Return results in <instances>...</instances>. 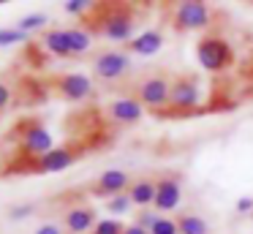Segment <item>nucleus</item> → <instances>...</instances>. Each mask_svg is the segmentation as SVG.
<instances>
[{"mask_svg": "<svg viewBox=\"0 0 253 234\" xmlns=\"http://www.w3.org/2000/svg\"><path fill=\"white\" fill-rule=\"evenodd\" d=\"M66 36H68V47H71V57L84 54V52L90 49V44H93L90 30H84V27H68Z\"/></svg>", "mask_w": 253, "mask_h": 234, "instance_id": "obj_18", "label": "nucleus"}, {"mask_svg": "<svg viewBox=\"0 0 253 234\" xmlns=\"http://www.w3.org/2000/svg\"><path fill=\"white\" fill-rule=\"evenodd\" d=\"M123 234H150L147 229H142V226H136V223H131V226H126V232Z\"/></svg>", "mask_w": 253, "mask_h": 234, "instance_id": "obj_30", "label": "nucleus"}, {"mask_svg": "<svg viewBox=\"0 0 253 234\" xmlns=\"http://www.w3.org/2000/svg\"><path fill=\"white\" fill-rule=\"evenodd\" d=\"M22 41H28V33H22L19 27H0V47H14Z\"/></svg>", "mask_w": 253, "mask_h": 234, "instance_id": "obj_19", "label": "nucleus"}, {"mask_svg": "<svg viewBox=\"0 0 253 234\" xmlns=\"http://www.w3.org/2000/svg\"><path fill=\"white\" fill-rule=\"evenodd\" d=\"M237 210H240V212H248V210H253V199H248V196H242V199L237 201Z\"/></svg>", "mask_w": 253, "mask_h": 234, "instance_id": "obj_29", "label": "nucleus"}, {"mask_svg": "<svg viewBox=\"0 0 253 234\" xmlns=\"http://www.w3.org/2000/svg\"><path fill=\"white\" fill-rule=\"evenodd\" d=\"M177 223V234H210L207 221L196 212H182V215L174 218Z\"/></svg>", "mask_w": 253, "mask_h": 234, "instance_id": "obj_17", "label": "nucleus"}, {"mask_svg": "<svg viewBox=\"0 0 253 234\" xmlns=\"http://www.w3.org/2000/svg\"><path fill=\"white\" fill-rule=\"evenodd\" d=\"M77 155H79V150H74V147H55V150H49L46 155L36 158L33 172H44V174L63 172V169H68L77 161Z\"/></svg>", "mask_w": 253, "mask_h": 234, "instance_id": "obj_12", "label": "nucleus"}, {"mask_svg": "<svg viewBox=\"0 0 253 234\" xmlns=\"http://www.w3.org/2000/svg\"><path fill=\"white\" fill-rule=\"evenodd\" d=\"M33 234H63V229L57 226V223H41Z\"/></svg>", "mask_w": 253, "mask_h": 234, "instance_id": "obj_28", "label": "nucleus"}, {"mask_svg": "<svg viewBox=\"0 0 253 234\" xmlns=\"http://www.w3.org/2000/svg\"><path fill=\"white\" fill-rule=\"evenodd\" d=\"M22 150L33 158L46 155L49 150H55V147H52V134L41 123H30L28 128L22 131Z\"/></svg>", "mask_w": 253, "mask_h": 234, "instance_id": "obj_11", "label": "nucleus"}, {"mask_svg": "<svg viewBox=\"0 0 253 234\" xmlns=\"http://www.w3.org/2000/svg\"><path fill=\"white\" fill-rule=\"evenodd\" d=\"M158 212H155L153 210V207H147V210H139V215H136V221H133V223H136V226H142V229H147V232H150V229H153L155 226V223H158Z\"/></svg>", "mask_w": 253, "mask_h": 234, "instance_id": "obj_23", "label": "nucleus"}, {"mask_svg": "<svg viewBox=\"0 0 253 234\" xmlns=\"http://www.w3.org/2000/svg\"><path fill=\"white\" fill-rule=\"evenodd\" d=\"M196 57L207 71H226L234 63V47L218 30H207L196 44Z\"/></svg>", "mask_w": 253, "mask_h": 234, "instance_id": "obj_3", "label": "nucleus"}, {"mask_svg": "<svg viewBox=\"0 0 253 234\" xmlns=\"http://www.w3.org/2000/svg\"><path fill=\"white\" fill-rule=\"evenodd\" d=\"M182 199V185H180V174L177 172H166L155 180V201L153 210L155 212H169L180 204Z\"/></svg>", "mask_w": 253, "mask_h": 234, "instance_id": "obj_7", "label": "nucleus"}, {"mask_svg": "<svg viewBox=\"0 0 253 234\" xmlns=\"http://www.w3.org/2000/svg\"><path fill=\"white\" fill-rule=\"evenodd\" d=\"M46 22H49V19H46V14H28V16H22V19H19V30H22V33L41 30Z\"/></svg>", "mask_w": 253, "mask_h": 234, "instance_id": "obj_20", "label": "nucleus"}, {"mask_svg": "<svg viewBox=\"0 0 253 234\" xmlns=\"http://www.w3.org/2000/svg\"><path fill=\"white\" fill-rule=\"evenodd\" d=\"M123 232H126V226H123L120 221H112V218H106V221H98V223H95L90 234H123Z\"/></svg>", "mask_w": 253, "mask_h": 234, "instance_id": "obj_21", "label": "nucleus"}, {"mask_svg": "<svg viewBox=\"0 0 253 234\" xmlns=\"http://www.w3.org/2000/svg\"><path fill=\"white\" fill-rule=\"evenodd\" d=\"M171 27L177 33L188 30H210L212 27V8L199 0H185V3H174L171 8Z\"/></svg>", "mask_w": 253, "mask_h": 234, "instance_id": "obj_5", "label": "nucleus"}, {"mask_svg": "<svg viewBox=\"0 0 253 234\" xmlns=\"http://www.w3.org/2000/svg\"><path fill=\"white\" fill-rule=\"evenodd\" d=\"M169 93H171V76L169 74H147L133 87V98L144 109H150L155 114L169 106Z\"/></svg>", "mask_w": 253, "mask_h": 234, "instance_id": "obj_4", "label": "nucleus"}, {"mask_svg": "<svg viewBox=\"0 0 253 234\" xmlns=\"http://www.w3.org/2000/svg\"><path fill=\"white\" fill-rule=\"evenodd\" d=\"M55 90L66 101H84L93 93V82L84 74H60L55 79Z\"/></svg>", "mask_w": 253, "mask_h": 234, "instance_id": "obj_9", "label": "nucleus"}, {"mask_svg": "<svg viewBox=\"0 0 253 234\" xmlns=\"http://www.w3.org/2000/svg\"><path fill=\"white\" fill-rule=\"evenodd\" d=\"M199 76L196 74H174L171 76V93H169V106L158 112V117H191L199 109Z\"/></svg>", "mask_w": 253, "mask_h": 234, "instance_id": "obj_2", "label": "nucleus"}, {"mask_svg": "<svg viewBox=\"0 0 253 234\" xmlns=\"http://www.w3.org/2000/svg\"><path fill=\"white\" fill-rule=\"evenodd\" d=\"M33 210H36V207H33V204H22V207H11V210H8V218H14V221H19V218H28V215H33Z\"/></svg>", "mask_w": 253, "mask_h": 234, "instance_id": "obj_26", "label": "nucleus"}, {"mask_svg": "<svg viewBox=\"0 0 253 234\" xmlns=\"http://www.w3.org/2000/svg\"><path fill=\"white\" fill-rule=\"evenodd\" d=\"M161 47H164V33H161V30H144V33L133 36L131 41L126 44L128 52H131V54H142V57L155 54Z\"/></svg>", "mask_w": 253, "mask_h": 234, "instance_id": "obj_14", "label": "nucleus"}, {"mask_svg": "<svg viewBox=\"0 0 253 234\" xmlns=\"http://www.w3.org/2000/svg\"><path fill=\"white\" fill-rule=\"evenodd\" d=\"M150 234H177V223L171 218H158V223L150 229Z\"/></svg>", "mask_w": 253, "mask_h": 234, "instance_id": "obj_25", "label": "nucleus"}, {"mask_svg": "<svg viewBox=\"0 0 253 234\" xmlns=\"http://www.w3.org/2000/svg\"><path fill=\"white\" fill-rule=\"evenodd\" d=\"M93 74L101 82H117L131 74V57L120 49H104L93 57Z\"/></svg>", "mask_w": 253, "mask_h": 234, "instance_id": "obj_6", "label": "nucleus"}, {"mask_svg": "<svg viewBox=\"0 0 253 234\" xmlns=\"http://www.w3.org/2000/svg\"><path fill=\"white\" fill-rule=\"evenodd\" d=\"M63 8H66V14L87 16L90 8H93V3H87V0H66V3H63Z\"/></svg>", "mask_w": 253, "mask_h": 234, "instance_id": "obj_24", "label": "nucleus"}, {"mask_svg": "<svg viewBox=\"0 0 253 234\" xmlns=\"http://www.w3.org/2000/svg\"><path fill=\"white\" fill-rule=\"evenodd\" d=\"M11 103V87L6 82H0V109H6Z\"/></svg>", "mask_w": 253, "mask_h": 234, "instance_id": "obj_27", "label": "nucleus"}, {"mask_svg": "<svg viewBox=\"0 0 253 234\" xmlns=\"http://www.w3.org/2000/svg\"><path fill=\"white\" fill-rule=\"evenodd\" d=\"M41 41H44L46 52H52L55 57H71V47H68V36H66V30H60V27H49V30H44V36H41Z\"/></svg>", "mask_w": 253, "mask_h": 234, "instance_id": "obj_16", "label": "nucleus"}, {"mask_svg": "<svg viewBox=\"0 0 253 234\" xmlns=\"http://www.w3.org/2000/svg\"><path fill=\"white\" fill-rule=\"evenodd\" d=\"M131 185V174L123 172V169H106L104 174H98L93 185H90V193L98 196V199H112V196H120L128 190Z\"/></svg>", "mask_w": 253, "mask_h": 234, "instance_id": "obj_8", "label": "nucleus"}, {"mask_svg": "<svg viewBox=\"0 0 253 234\" xmlns=\"http://www.w3.org/2000/svg\"><path fill=\"white\" fill-rule=\"evenodd\" d=\"M126 193H128V199H131V204L147 210V207H153V201H155V180L153 177L131 180V185H128Z\"/></svg>", "mask_w": 253, "mask_h": 234, "instance_id": "obj_15", "label": "nucleus"}, {"mask_svg": "<svg viewBox=\"0 0 253 234\" xmlns=\"http://www.w3.org/2000/svg\"><path fill=\"white\" fill-rule=\"evenodd\" d=\"M106 210L115 212V215H123V212H128V210H131V199H128V193L112 196V199L106 201Z\"/></svg>", "mask_w": 253, "mask_h": 234, "instance_id": "obj_22", "label": "nucleus"}, {"mask_svg": "<svg viewBox=\"0 0 253 234\" xmlns=\"http://www.w3.org/2000/svg\"><path fill=\"white\" fill-rule=\"evenodd\" d=\"M144 114V106L136 101L133 95L128 98H115V101L106 106V117L117 125H136Z\"/></svg>", "mask_w": 253, "mask_h": 234, "instance_id": "obj_10", "label": "nucleus"}, {"mask_svg": "<svg viewBox=\"0 0 253 234\" xmlns=\"http://www.w3.org/2000/svg\"><path fill=\"white\" fill-rule=\"evenodd\" d=\"M90 30L98 33V36L109 38V41H131L133 30H136V14H133L131 5L126 3H104V5H93L90 8Z\"/></svg>", "mask_w": 253, "mask_h": 234, "instance_id": "obj_1", "label": "nucleus"}, {"mask_svg": "<svg viewBox=\"0 0 253 234\" xmlns=\"http://www.w3.org/2000/svg\"><path fill=\"white\" fill-rule=\"evenodd\" d=\"M95 223H98V215H95V210L90 204L71 207L66 212V218H63V226H66L68 234H87V232H93Z\"/></svg>", "mask_w": 253, "mask_h": 234, "instance_id": "obj_13", "label": "nucleus"}]
</instances>
